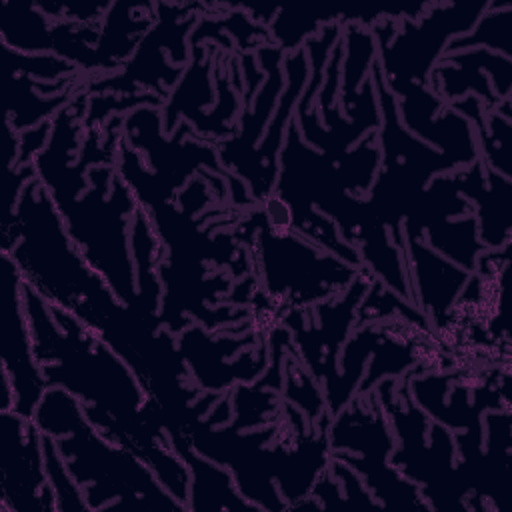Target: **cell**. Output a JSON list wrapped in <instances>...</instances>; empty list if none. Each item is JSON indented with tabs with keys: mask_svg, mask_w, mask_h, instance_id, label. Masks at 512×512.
I'll use <instances>...</instances> for the list:
<instances>
[{
	"mask_svg": "<svg viewBox=\"0 0 512 512\" xmlns=\"http://www.w3.org/2000/svg\"><path fill=\"white\" fill-rule=\"evenodd\" d=\"M22 294L46 386L68 390L96 430L144 460L168 494L188 508L190 470L170 448L158 408L130 366L90 328L24 282Z\"/></svg>",
	"mask_w": 512,
	"mask_h": 512,
	"instance_id": "7a4b0ae2",
	"label": "cell"
},
{
	"mask_svg": "<svg viewBox=\"0 0 512 512\" xmlns=\"http://www.w3.org/2000/svg\"><path fill=\"white\" fill-rule=\"evenodd\" d=\"M32 422L52 436L60 456L82 488L90 510L110 512L122 506L188 510L168 494L150 466L128 448L108 440L84 416L82 404L64 388L48 386Z\"/></svg>",
	"mask_w": 512,
	"mask_h": 512,
	"instance_id": "3957f363",
	"label": "cell"
},
{
	"mask_svg": "<svg viewBox=\"0 0 512 512\" xmlns=\"http://www.w3.org/2000/svg\"><path fill=\"white\" fill-rule=\"evenodd\" d=\"M2 252L10 254L22 282L98 338L136 374L164 420L184 418L196 398L186 366L162 316L122 304L104 278L82 258L46 186L26 184L12 218L2 224Z\"/></svg>",
	"mask_w": 512,
	"mask_h": 512,
	"instance_id": "6da1fadb",
	"label": "cell"
},
{
	"mask_svg": "<svg viewBox=\"0 0 512 512\" xmlns=\"http://www.w3.org/2000/svg\"><path fill=\"white\" fill-rule=\"evenodd\" d=\"M330 444L332 448L364 450V460L342 456L336 458L346 462V466L356 468L364 476V482L370 486L372 494L382 504L418 508L430 506L422 500L418 488L412 482L404 480L400 472L394 470V466H388L384 462L386 454L392 448V440L380 410L368 412L360 402H354V408L350 406L334 422L330 430Z\"/></svg>",
	"mask_w": 512,
	"mask_h": 512,
	"instance_id": "8992f818",
	"label": "cell"
},
{
	"mask_svg": "<svg viewBox=\"0 0 512 512\" xmlns=\"http://www.w3.org/2000/svg\"><path fill=\"white\" fill-rule=\"evenodd\" d=\"M0 286V298L4 302L2 366L10 374L16 392L14 412L32 420L34 410L48 386L34 356V342L22 294V276L6 252H2L0 258Z\"/></svg>",
	"mask_w": 512,
	"mask_h": 512,
	"instance_id": "52a82bcc",
	"label": "cell"
},
{
	"mask_svg": "<svg viewBox=\"0 0 512 512\" xmlns=\"http://www.w3.org/2000/svg\"><path fill=\"white\" fill-rule=\"evenodd\" d=\"M254 240L268 294L284 298L290 306L302 308L338 292L352 284L360 270L342 258L310 248L288 232H278L268 220L262 222Z\"/></svg>",
	"mask_w": 512,
	"mask_h": 512,
	"instance_id": "5b68a950",
	"label": "cell"
},
{
	"mask_svg": "<svg viewBox=\"0 0 512 512\" xmlns=\"http://www.w3.org/2000/svg\"><path fill=\"white\" fill-rule=\"evenodd\" d=\"M166 440L190 470V498H188L190 510L258 508L246 498H240L226 470L218 468V464H214L212 460L200 456L194 448H190V442L184 432H170L166 434Z\"/></svg>",
	"mask_w": 512,
	"mask_h": 512,
	"instance_id": "9c48e42d",
	"label": "cell"
},
{
	"mask_svg": "<svg viewBox=\"0 0 512 512\" xmlns=\"http://www.w3.org/2000/svg\"><path fill=\"white\" fill-rule=\"evenodd\" d=\"M42 446H44V462H46V474H48V484L54 492L56 498V508L58 510H82V512H92L84 500L82 488L72 480L60 450L56 446V440L52 436L42 434Z\"/></svg>",
	"mask_w": 512,
	"mask_h": 512,
	"instance_id": "30bf717a",
	"label": "cell"
},
{
	"mask_svg": "<svg viewBox=\"0 0 512 512\" xmlns=\"http://www.w3.org/2000/svg\"><path fill=\"white\" fill-rule=\"evenodd\" d=\"M86 178L90 188L80 198L54 200L66 232L116 298L126 306L144 310L134 280V258L128 250V218L140 204L124 178L108 164L90 168Z\"/></svg>",
	"mask_w": 512,
	"mask_h": 512,
	"instance_id": "277c9868",
	"label": "cell"
},
{
	"mask_svg": "<svg viewBox=\"0 0 512 512\" xmlns=\"http://www.w3.org/2000/svg\"><path fill=\"white\" fill-rule=\"evenodd\" d=\"M2 508L58 510L48 484L42 432L30 418L2 412Z\"/></svg>",
	"mask_w": 512,
	"mask_h": 512,
	"instance_id": "ba28073f",
	"label": "cell"
}]
</instances>
